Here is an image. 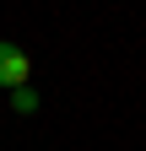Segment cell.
Wrapping results in <instances>:
<instances>
[{"instance_id":"obj_2","label":"cell","mask_w":146,"mask_h":151,"mask_svg":"<svg viewBox=\"0 0 146 151\" xmlns=\"http://www.w3.org/2000/svg\"><path fill=\"white\" fill-rule=\"evenodd\" d=\"M11 108L16 113H33V108H38V92H33V86H16L11 92Z\"/></svg>"},{"instance_id":"obj_1","label":"cell","mask_w":146,"mask_h":151,"mask_svg":"<svg viewBox=\"0 0 146 151\" xmlns=\"http://www.w3.org/2000/svg\"><path fill=\"white\" fill-rule=\"evenodd\" d=\"M27 76H33V60L16 43H0V86L16 92V86H27Z\"/></svg>"}]
</instances>
